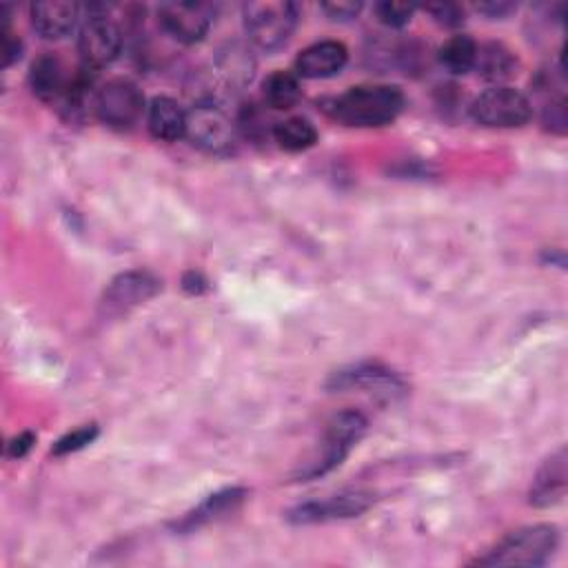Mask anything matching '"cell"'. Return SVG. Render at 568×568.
Masks as SVG:
<instances>
[{
	"label": "cell",
	"mask_w": 568,
	"mask_h": 568,
	"mask_svg": "<svg viewBox=\"0 0 568 568\" xmlns=\"http://www.w3.org/2000/svg\"><path fill=\"white\" fill-rule=\"evenodd\" d=\"M404 107V96L391 85H362L329 102V113L349 128H383L394 122Z\"/></svg>",
	"instance_id": "6da1fadb"
},
{
	"label": "cell",
	"mask_w": 568,
	"mask_h": 568,
	"mask_svg": "<svg viewBox=\"0 0 568 568\" xmlns=\"http://www.w3.org/2000/svg\"><path fill=\"white\" fill-rule=\"evenodd\" d=\"M559 546L555 527L535 524L504 537L488 555L480 557L482 566H542Z\"/></svg>",
	"instance_id": "7a4b0ae2"
},
{
	"label": "cell",
	"mask_w": 568,
	"mask_h": 568,
	"mask_svg": "<svg viewBox=\"0 0 568 568\" xmlns=\"http://www.w3.org/2000/svg\"><path fill=\"white\" fill-rule=\"evenodd\" d=\"M242 16L249 40L261 49L274 51L287 45L293 36L300 19V8L295 3L261 0V3L244 5Z\"/></svg>",
	"instance_id": "3957f363"
},
{
	"label": "cell",
	"mask_w": 568,
	"mask_h": 568,
	"mask_svg": "<svg viewBox=\"0 0 568 568\" xmlns=\"http://www.w3.org/2000/svg\"><path fill=\"white\" fill-rule=\"evenodd\" d=\"M471 116L484 128H522L533 116V105L522 92L497 85L473 100Z\"/></svg>",
	"instance_id": "277c9868"
},
{
	"label": "cell",
	"mask_w": 568,
	"mask_h": 568,
	"mask_svg": "<svg viewBox=\"0 0 568 568\" xmlns=\"http://www.w3.org/2000/svg\"><path fill=\"white\" fill-rule=\"evenodd\" d=\"M94 109L107 128L132 130L145 113V96L136 83L128 78H113L98 89Z\"/></svg>",
	"instance_id": "5b68a950"
},
{
	"label": "cell",
	"mask_w": 568,
	"mask_h": 568,
	"mask_svg": "<svg viewBox=\"0 0 568 568\" xmlns=\"http://www.w3.org/2000/svg\"><path fill=\"white\" fill-rule=\"evenodd\" d=\"M122 47V34L107 8L89 5L81 25L78 51L87 68H105L113 62Z\"/></svg>",
	"instance_id": "8992f818"
},
{
	"label": "cell",
	"mask_w": 568,
	"mask_h": 568,
	"mask_svg": "<svg viewBox=\"0 0 568 568\" xmlns=\"http://www.w3.org/2000/svg\"><path fill=\"white\" fill-rule=\"evenodd\" d=\"M366 431V420L358 413V411H345L340 415H336L329 422V428L325 433V442H323V451L321 458L313 460L302 473L300 478H318L329 473L331 469H336L347 456L349 451L358 445L360 437Z\"/></svg>",
	"instance_id": "52a82bcc"
},
{
	"label": "cell",
	"mask_w": 568,
	"mask_h": 568,
	"mask_svg": "<svg viewBox=\"0 0 568 568\" xmlns=\"http://www.w3.org/2000/svg\"><path fill=\"white\" fill-rule=\"evenodd\" d=\"M184 138L207 154H229L235 147V128L220 107L196 105L186 111Z\"/></svg>",
	"instance_id": "ba28073f"
},
{
	"label": "cell",
	"mask_w": 568,
	"mask_h": 568,
	"mask_svg": "<svg viewBox=\"0 0 568 568\" xmlns=\"http://www.w3.org/2000/svg\"><path fill=\"white\" fill-rule=\"evenodd\" d=\"M216 10L209 3H165L158 10L162 29L182 45L201 43L212 23Z\"/></svg>",
	"instance_id": "9c48e42d"
},
{
	"label": "cell",
	"mask_w": 568,
	"mask_h": 568,
	"mask_svg": "<svg viewBox=\"0 0 568 568\" xmlns=\"http://www.w3.org/2000/svg\"><path fill=\"white\" fill-rule=\"evenodd\" d=\"M371 495L366 493H340L327 499L304 501L289 513L293 524H318L331 520H347L358 518L371 507Z\"/></svg>",
	"instance_id": "30bf717a"
},
{
	"label": "cell",
	"mask_w": 568,
	"mask_h": 568,
	"mask_svg": "<svg viewBox=\"0 0 568 568\" xmlns=\"http://www.w3.org/2000/svg\"><path fill=\"white\" fill-rule=\"evenodd\" d=\"M160 289V280L154 278L147 271H128L120 274L116 280L105 291L102 298V309L109 315H120L128 313L130 309L147 302L154 298Z\"/></svg>",
	"instance_id": "8fae6325"
},
{
	"label": "cell",
	"mask_w": 568,
	"mask_h": 568,
	"mask_svg": "<svg viewBox=\"0 0 568 568\" xmlns=\"http://www.w3.org/2000/svg\"><path fill=\"white\" fill-rule=\"evenodd\" d=\"M349 51L338 40H321L300 51L295 58V76L318 81L340 74L347 65Z\"/></svg>",
	"instance_id": "7c38bea8"
},
{
	"label": "cell",
	"mask_w": 568,
	"mask_h": 568,
	"mask_svg": "<svg viewBox=\"0 0 568 568\" xmlns=\"http://www.w3.org/2000/svg\"><path fill=\"white\" fill-rule=\"evenodd\" d=\"M34 29L47 40L68 38L81 23V5L65 3V0H49L36 3L29 10Z\"/></svg>",
	"instance_id": "4fadbf2b"
},
{
	"label": "cell",
	"mask_w": 568,
	"mask_h": 568,
	"mask_svg": "<svg viewBox=\"0 0 568 568\" xmlns=\"http://www.w3.org/2000/svg\"><path fill=\"white\" fill-rule=\"evenodd\" d=\"M566 447H559L537 471L531 484V504L533 507L546 509L555 507L566 495Z\"/></svg>",
	"instance_id": "5bb4252c"
},
{
	"label": "cell",
	"mask_w": 568,
	"mask_h": 568,
	"mask_svg": "<svg viewBox=\"0 0 568 568\" xmlns=\"http://www.w3.org/2000/svg\"><path fill=\"white\" fill-rule=\"evenodd\" d=\"M29 85L34 96H38L43 102H56L65 98L70 89V81L60 58L53 53L38 56L29 72Z\"/></svg>",
	"instance_id": "9a60e30c"
},
{
	"label": "cell",
	"mask_w": 568,
	"mask_h": 568,
	"mask_svg": "<svg viewBox=\"0 0 568 568\" xmlns=\"http://www.w3.org/2000/svg\"><path fill=\"white\" fill-rule=\"evenodd\" d=\"M147 128L156 141L176 143L184 138L186 111L173 98L158 96L147 107Z\"/></svg>",
	"instance_id": "2e32d148"
},
{
	"label": "cell",
	"mask_w": 568,
	"mask_h": 568,
	"mask_svg": "<svg viewBox=\"0 0 568 568\" xmlns=\"http://www.w3.org/2000/svg\"><path fill=\"white\" fill-rule=\"evenodd\" d=\"M338 389H366L375 394L394 396L402 389L398 377L383 366H355L353 371H342L336 375Z\"/></svg>",
	"instance_id": "e0dca14e"
},
{
	"label": "cell",
	"mask_w": 568,
	"mask_h": 568,
	"mask_svg": "<svg viewBox=\"0 0 568 568\" xmlns=\"http://www.w3.org/2000/svg\"><path fill=\"white\" fill-rule=\"evenodd\" d=\"M473 70H478V74L482 78L499 83V81H507L516 74L518 58L513 56L511 49H507L499 43H486V45L478 47Z\"/></svg>",
	"instance_id": "ac0fdd59"
},
{
	"label": "cell",
	"mask_w": 568,
	"mask_h": 568,
	"mask_svg": "<svg viewBox=\"0 0 568 568\" xmlns=\"http://www.w3.org/2000/svg\"><path fill=\"white\" fill-rule=\"evenodd\" d=\"M242 499H244V491H242V488H229V491L216 493V495H212L209 499H205L194 513H189V516L180 522V529H184V531L198 529V527H203V524H207V522H212V520H216V518H220V516L233 511Z\"/></svg>",
	"instance_id": "d6986e66"
},
{
	"label": "cell",
	"mask_w": 568,
	"mask_h": 568,
	"mask_svg": "<svg viewBox=\"0 0 568 568\" xmlns=\"http://www.w3.org/2000/svg\"><path fill=\"white\" fill-rule=\"evenodd\" d=\"M475 53H478L475 40L467 34H458L439 47L437 58H439V65L447 72L467 74L475 65Z\"/></svg>",
	"instance_id": "ffe728a7"
},
{
	"label": "cell",
	"mask_w": 568,
	"mask_h": 568,
	"mask_svg": "<svg viewBox=\"0 0 568 568\" xmlns=\"http://www.w3.org/2000/svg\"><path fill=\"white\" fill-rule=\"evenodd\" d=\"M274 138L287 152H304L318 143V130L306 118H287L274 128Z\"/></svg>",
	"instance_id": "44dd1931"
},
{
	"label": "cell",
	"mask_w": 568,
	"mask_h": 568,
	"mask_svg": "<svg viewBox=\"0 0 568 568\" xmlns=\"http://www.w3.org/2000/svg\"><path fill=\"white\" fill-rule=\"evenodd\" d=\"M265 102L274 109H291L298 105L302 89L298 76L291 72H274L263 85Z\"/></svg>",
	"instance_id": "7402d4cb"
},
{
	"label": "cell",
	"mask_w": 568,
	"mask_h": 568,
	"mask_svg": "<svg viewBox=\"0 0 568 568\" xmlns=\"http://www.w3.org/2000/svg\"><path fill=\"white\" fill-rule=\"evenodd\" d=\"M218 62H220L222 76H225L231 85L244 87L246 83H251V78H254L256 62H254V58L249 56V51H244V49L238 47V45L229 47V51H225Z\"/></svg>",
	"instance_id": "603a6c76"
},
{
	"label": "cell",
	"mask_w": 568,
	"mask_h": 568,
	"mask_svg": "<svg viewBox=\"0 0 568 568\" xmlns=\"http://www.w3.org/2000/svg\"><path fill=\"white\" fill-rule=\"evenodd\" d=\"M98 435V428L96 424H87V426H81L68 435H62L56 445H53V456H68V454H76L81 449H85L87 445H92V442L96 439Z\"/></svg>",
	"instance_id": "cb8c5ba5"
},
{
	"label": "cell",
	"mask_w": 568,
	"mask_h": 568,
	"mask_svg": "<svg viewBox=\"0 0 568 568\" xmlns=\"http://www.w3.org/2000/svg\"><path fill=\"white\" fill-rule=\"evenodd\" d=\"M415 14L413 5H404V3H377L375 5V16L380 23L389 25V27H404L411 23Z\"/></svg>",
	"instance_id": "d4e9b609"
},
{
	"label": "cell",
	"mask_w": 568,
	"mask_h": 568,
	"mask_svg": "<svg viewBox=\"0 0 568 568\" xmlns=\"http://www.w3.org/2000/svg\"><path fill=\"white\" fill-rule=\"evenodd\" d=\"M544 124L546 130L555 132V134H564L566 132V124H568V116H566V100L564 96L548 100L544 105Z\"/></svg>",
	"instance_id": "484cf974"
},
{
	"label": "cell",
	"mask_w": 568,
	"mask_h": 568,
	"mask_svg": "<svg viewBox=\"0 0 568 568\" xmlns=\"http://www.w3.org/2000/svg\"><path fill=\"white\" fill-rule=\"evenodd\" d=\"M323 12L331 19V21H353L358 19V14L362 12V3H355V0H334V3H325Z\"/></svg>",
	"instance_id": "4316f807"
},
{
	"label": "cell",
	"mask_w": 568,
	"mask_h": 568,
	"mask_svg": "<svg viewBox=\"0 0 568 568\" xmlns=\"http://www.w3.org/2000/svg\"><path fill=\"white\" fill-rule=\"evenodd\" d=\"M426 12L445 27H458L464 23V12L458 5H428Z\"/></svg>",
	"instance_id": "83f0119b"
},
{
	"label": "cell",
	"mask_w": 568,
	"mask_h": 568,
	"mask_svg": "<svg viewBox=\"0 0 568 568\" xmlns=\"http://www.w3.org/2000/svg\"><path fill=\"white\" fill-rule=\"evenodd\" d=\"M3 58H5V68H10L16 58H21V40L12 34L10 25H5L3 29Z\"/></svg>",
	"instance_id": "f1b7e54d"
},
{
	"label": "cell",
	"mask_w": 568,
	"mask_h": 568,
	"mask_svg": "<svg viewBox=\"0 0 568 568\" xmlns=\"http://www.w3.org/2000/svg\"><path fill=\"white\" fill-rule=\"evenodd\" d=\"M34 447V435L32 433H23V435H19V437H14L12 442H10V447H8V454H10V458H25L27 454H29V449Z\"/></svg>",
	"instance_id": "f546056e"
},
{
	"label": "cell",
	"mask_w": 568,
	"mask_h": 568,
	"mask_svg": "<svg viewBox=\"0 0 568 568\" xmlns=\"http://www.w3.org/2000/svg\"><path fill=\"white\" fill-rule=\"evenodd\" d=\"M475 10L484 16H488V19H504V16H509L511 12H516V5L513 3H482Z\"/></svg>",
	"instance_id": "4dcf8cb0"
}]
</instances>
